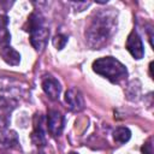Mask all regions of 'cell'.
Instances as JSON below:
<instances>
[{"mask_svg":"<svg viewBox=\"0 0 154 154\" xmlns=\"http://www.w3.org/2000/svg\"><path fill=\"white\" fill-rule=\"evenodd\" d=\"M117 29V12L113 8L101 10L94 13L87 30L85 41L93 49L105 47Z\"/></svg>","mask_w":154,"mask_h":154,"instance_id":"1","label":"cell"},{"mask_svg":"<svg viewBox=\"0 0 154 154\" xmlns=\"http://www.w3.org/2000/svg\"><path fill=\"white\" fill-rule=\"evenodd\" d=\"M93 71L116 84H119L128 77L126 66L113 57H103L96 59L93 63Z\"/></svg>","mask_w":154,"mask_h":154,"instance_id":"2","label":"cell"},{"mask_svg":"<svg viewBox=\"0 0 154 154\" xmlns=\"http://www.w3.org/2000/svg\"><path fill=\"white\" fill-rule=\"evenodd\" d=\"M125 48L128 49V52L137 60L142 59L144 55V48H143V43L142 40L140 37V35L137 34L136 30H132L128 38H126V43H125Z\"/></svg>","mask_w":154,"mask_h":154,"instance_id":"3","label":"cell"},{"mask_svg":"<svg viewBox=\"0 0 154 154\" xmlns=\"http://www.w3.org/2000/svg\"><path fill=\"white\" fill-rule=\"evenodd\" d=\"M47 128L52 136H60L64 130V116L57 109H49L47 113Z\"/></svg>","mask_w":154,"mask_h":154,"instance_id":"4","label":"cell"},{"mask_svg":"<svg viewBox=\"0 0 154 154\" xmlns=\"http://www.w3.org/2000/svg\"><path fill=\"white\" fill-rule=\"evenodd\" d=\"M30 34V43L36 52H42L47 47L49 38V29L47 26H41L36 30H32Z\"/></svg>","mask_w":154,"mask_h":154,"instance_id":"5","label":"cell"},{"mask_svg":"<svg viewBox=\"0 0 154 154\" xmlns=\"http://www.w3.org/2000/svg\"><path fill=\"white\" fill-rule=\"evenodd\" d=\"M65 102L70 111L81 112L84 109V99L79 90L76 88H70L65 93Z\"/></svg>","mask_w":154,"mask_h":154,"instance_id":"6","label":"cell"},{"mask_svg":"<svg viewBox=\"0 0 154 154\" xmlns=\"http://www.w3.org/2000/svg\"><path fill=\"white\" fill-rule=\"evenodd\" d=\"M43 117L41 114H35L34 118V130L31 132V141L32 143L41 148L46 146V132L43 129Z\"/></svg>","mask_w":154,"mask_h":154,"instance_id":"7","label":"cell"},{"mask_svg":"<svg viewBox=\"0 0 154 154\" xmlns=\"http://www.w3.org/2000/svg\"><path fill=\"white\" fill-rule=\"evenodd\" d=\"M42 89L45 91V94L51 99V100H58L61 93V85L60 82L52 77V76H47L43 78L42 81Z\"/></svg>","mask_w":154,"mask_h":154,"instance_id":"8","label":"cell"},{"mask_svg":"<svg viewBox=\"0 0 154 154\" xmlns=\"http://www.w3.org/2000/svg\"><path fill=\"white\" fill-rule=\"evenodd\" d=\"M19 147L18 135L14 130H4L0 131V148L12 149Z\"/></svg>","mask_w":154,"mask_h":154,"instance_id":"9","label":"cell"},{"mask_svg":"<svg viewBox=\"0 0 154 154\" xmlns=\"http://www.w3.org/2000/svg\"><path fill=\"white\" fill-rule=\"evenodd\" d=\"M0 57L6 64L12 65V66H17L20 63V54L14 48H12L10 45L0 47Z\"/></svg>","mask_w":154,"mask_h":154,"instance_id":"10","label":"cell"},{"mask_svg":"<svg viewBox=\"0 0 154 154\" xmlns=\"http://www.w3.org/2000/svg\"><path fill=\"white\" fill-rule=\"evenodd\" d=\"M11 34L8 31V17L0 12V47L10 45Z\"/></svg>","mask_w":154,"mask_h":154,"instance_id":"11","label":"cell"},{"mask_svg":"<svg viewBox=\"0 0 154 154\" xmlns=\"http://www.w3.org/2000/svg\"><path fill=\"white\" fill-rule=\"evenodd\" d=\"M45 25V18L43 16L37 12V11H34L30 13V16L28 17V20L24 25V29L28 31V32H31L32 30H36L41 26Z\"/></svg>","mask_w":154,"mask_h":154,"instance_id":"12","label":"cell"},{"mask_svg":"<svg viewBox=\"0 0 154 154\" xmlns=\"http://www.w3.org/2000/svg\"><path fill=\"white\" fill-rule=\"evenodd\" d=\"M130 137H131V131L129 128L119 126L113 131V138L118 143H125L130 140Z\"/></svg>","mask_w":154,"mask_h":154,"instance_id":"13","label":"cell"},{"mask_svg":"<svg viewBox=\"0 0 154 154\" xmlns=\"http://www.w3.org/2000/svg\"><path fill=\"white\" fill-rule=\"evenodd\" d=\"M140 91H141V84H140V82L137 83L136 88H134V81H132V82L128 85V88H126V96H128L129 100L136 101V100H138Z\"/></svg>","mask_w":154,"mask_h":154,"instance_id":"14","label":"cell"},{"mask_svg":"<svg viewBox=\"0 0 154 154\" xmlns=\"http://www.w3.org/2000/svg\"><path fill=\"white\" fill-rule=\"evenodd\" d=\"M52 43H53V46L57 48V49H63L64 47H65V45L67 43V36H65V35H63V34H57L54 37H53V40H52Z\"/></svg>","mask_w":154,"mask_h":154,"instance_id":"15","label":"cell"},{"mask_svg":"<svg viewBox=\"0 0 154 154\" xmlns=\"http://www.w3.org/2000/svg\"><path fill=\"white\" fill-rule=\"evenodd\" d=\"M141 152H142V154H153L152 137H150V138H148V141L143 143V146L141 147Z\"/></svg>","mask_w":154,"mask_h":154,"instance_id":"16","label":"cell"},{"mask_svg":"<svg viewBox=\"0 0 154 154\" xmlns=\"http://www.w3.org/2000/svg\"><path fill=\"white\" fill-rule=\"evenodd\" d=\"M72 6H75L76 11H83L85 7H88L90 5V2H85V1H78V2H70Z\"/></svg>","mask_w":154,"mask_h":154,"instance_id":"17","label":"cell"},{"mask_svg":"<svg viewBox=\"0 0 154 154\" xmlns=\"http://www.w3.org/2000/svg\"><path fill=\"white\" fill-rule=\"evenodd\" d=\"M35 154H45V153H43V152H40V150H38V152H37V153H35Z\"/></svg>","mask_w":154,"mask_h":154,"instance_id":"18","label":"cell"},{"mask_svg":"<svg viewBox=\"0 0 154 154\" xmlns=\"http://www.w3.org/2000/svg\"><path fill=\"white\" fill-rule=\"evenodd\" d=\"M67 154H78V153H76V152H70V153H67Z\"/></svg>","mask_w":154,"mask_h":154,"instance_id":"19","label":"cell"}]
</instances>
